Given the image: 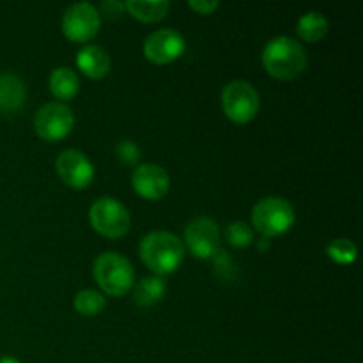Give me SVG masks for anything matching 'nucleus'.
<instances>
[{
	"label": "nucleus",
	"instance_id": "nucleus-9",
	"mask_svg": "<svg viewBox=\"0 0 363 363\" xmlns=\"http://www.w3.org/2000/svg\"><path fill=\"white\" fill-rule=\"evenodd\" d=\"M184 241L197 259H211L220 250L218 223L209 216H197L184 229Z\"/></svg>",
	"mask_w": 363,
	"mask_h": 363
},
{
	"label": "nucleus",
	"instance_id": "nucleus-13",
	"mask_svg": "<svg viewBox=\"0 0 363 363\" xmlns=\"http://www.w3.org/2000/svg\"><path fill=\"white\" fill-rule=\"evenodd\" d=\"M77 66L80 67L85 77L99 80L108 74L110 67H112V59H110L108 52L99 45H85L77 53Z\"/></svg>",
	"mask_w": 363,
	"mask_h": 363
},
{
	"label": "nucleus",
	"instance_id": "nucleus-2",
	"mask_svg": "<svg viewBox=\"0 0 363 363\" xmlns=\"http://www.w3.org/2000/svg\"><path fill=\"white\" fill-rule=\"evenodd\" d=\"M140 257L144 264L158 277L170 275L184 259V245L176 234L155 230L142 238Z\"/></svg>",
	"mask_w": 363,
	"mask_h": 363
},
{
	"label": "nucleus",
	"instance_id": "nucleus-15",
	"mask_svg": "<svg viewBox=\"0 0 363 363\" xmlns=\"http://www.w3.org/2000/svg\"><path fill=\"white\" fill-rule=\"evenodd\" d=\"M50 91H52V94L55 96V98L59 99H64V101H67V99H73L74 96L78 94V91H80V80H78V74L74 73L71 67H57V69L52 71V74H50Z\"/></svg>",
	"mask_w": 363,
	"mask_h": 363
},
{
	"label": "nucleus",
	"instance_id": "nucleus-25",
	"mask_svg": "<svg viewBox=\"0 0 363 363\" xmlns=\"http://www.w3.org/2000/svg\"><path fill=\"white\" fill-rule=\"evenodd\" d=\"M0 363H21V362L16 360V358H13V357H2L0 358Z\"/></svg>",
	"mask_w": 363,
	"mask_h": 363
},
{
	"label": "nucleus",
	"instance_id": "nucleus-24",
	"mask_svg": "<svg viewBox=\"0 0 363 363\" xmlns=\"http://www.w3.org/2000/svg\"><path fill=\"white\" fill-rule=\"evenodd\" d=\"M124 9V4L121 2H105L103 4V11L106 13V16H112L116 18L119 14V11Z\"/></svg>",
	"mask_w": 363,
	"mask_h": 363
},
{
	"label": "nucleus",
	"instance_id": "nucleus-20",
	"mask_svg": "<svg viewBox=\"0 0 363 363\" xmlns=\"http://www.w3.org/2000/svg\"><path fill=\"white\" fill-rule=\"evenodd\" d=\"M326 254L337 264H351L357 259L358 248L347 238H337V240L330 241V245L326 247Z\"/></svg>",
	"mask_w": 363,
	"mask_h": 363
},
{
	"label": "nucleus",
	"instance_id": "nucleus-14",
	"mask_svg": "<svg viewBox=\"0 0 363 363\" xmlns=\"http://www.w3.org/2000/svg\"><path fill=\"white\" fill-rule=\"evenodd\" d=\"M27 101L25 82L14 73H0V113H16Z\"/></svg>",
	"mask_w": 363,
	"mask_h": 363
},
{
	"label": "nucleus",
	"instance_id": "nucleus-12",
	"mask_svg": "<svg viewBox=\"0 0 363 363\" xmlns=\"http://www.w3.org/2000/svg\"><path fill=\"white\" fill-rule=\"evenodd\" d=\"M133 190L147 201H160L169 194L170 177L162 165L156 163H144L133 170L131 176Z\"/></svg>",
	"mask_w": 363,
	"mask_h": 363
},
{
	"label": "nucleus",
	"instance_id": "nucleus-5",
	"mask_svg": "<svg viewBox=\"0 0 363 363\" xmlns=\"http://www.w3.org/2000/svg\"><path fill=\"white\" fill-rule=\"evenodd\" d=\"M222 108L233 123H250L261 108L257 89L247 80L229 82L222 91Z\"/></svg>",
	"mask_w": 363,
	"mask_h": 363
},
{
	"label": "nucleus",
	"instance_id": "nucleus-11",
	"mask_svg": "<svg viewBox=\"0 0 363 363\" xmlns=\"http://www.w3.org/2000/svg\"><path fill=\"white\" fill-rule=\"evenodd\" d=\"M186 50L183 34L174 28H160L151 32L144 41L145 59L155 64H169L179 59Z\"/></svg>",
	"mask_w": 363,
	"mask_h": 363
},
{
	"label": "nucleus",
	"instance_id": "nucleus-19",
	"mask_svg": "<svg viewBox=\"0 0 363 363\" xmlns=\"http://www.w3.org/2000/svg\"><path fill=\"white\" fill-rule=\"evenodd\" d=\"M105 305V296L94 289H84L74 296V311L82 315L101 314Z\"/></svg>",
	"mask_w": 363,
	"mask_h": 363
},
{
	"label": "nucleus",
	"instance_id": "nucleus-4",
	"mask_svg": "<svg viewBox=\"0 0 363 363\" xmlns=\"http://www.w3.org/2000/svg\"><path fill=\"white\" fill-rule=\"evenodd\" d=\"M296 213L293 204L282 197H264L254 206L252 225L266 238L286 234L294 225Z\"/></svg>",
	"mask_w": 363,
	"mask_h": 363
},
{
	"label": "nucleus",
	"instance_id": "nucleus-7",
	"mask_svg": "<svg viewBox=\"0 0 363 363\" xmlns=\"http://www.w3.org/2000/svg\"><path fill=\"white\" fill-rule=\"evenodd\" d=\"M74 126L73 110L62 101L43 105L34 116V130L43 140L57 142L66 138Z\"/></svg>",
	"mask_w": 363,
	"mask_h": 363
},
{
	"label": "nucleus",
	"instance_id": "nucleus-6",
	"mask_svg": "<svg viewBox=\"0 0 363 363\" xmlns=\"http://www.w3.org/2000/svg\"><path fill=\"white\" fill-rule=\"evenodd\" d=\"M89 220L101 236L117 240L130 230L131 216L126 206L113 197H99L89 209Z\"/></svg>",
	"mask_w": 363,
	"mask_h": 363
},
{
	"label": "nucleus",
	"instance_id": "nucleus-3",
	"mask_svg": "<svg viewBox=\"0 0 363 363\" xmlns=\"http://www.w3.org/2000/svg\"><path fill=\"white\" fill-rule=\"evenodd\" d=\"M92 273L99 287L110 296H123L135 284L133 266L117 252H103L98 255Z\"/></svg>",
	"mask_w": 363,
	"mask_h": 363
},
{
	"label": "nucleus",
	"instance_id": "nucleus-1",
	"mask_svg": "<svg viewBox=\"0 0 363 363\" xmlns=\"http://www.w3.org/2000/svg\"><path fill=\"white\" fill-rule=\"evenodd\" d=\"M262 66L279 80H293L307 67V53L296 39L277 35L262 50Z\"/></svg>",
	"mask_w": 363,
	"mask_h": 363
},
{
	"label": "nucleus",
	"instance_id": "nucleus-10",
	"mask_svg": "<svg viewBox=\"0 0 363 363\" xmlns=\"http://www.w3.org/2000/svg\"><path fill=\"white\" fill-rule=\"evenodd\" d=\"M55 169L62 183L74 190H84L94 179V165L78 149H66L57 156Z\"/></svg>",
	"mask_w": 363,
	"mask_h": 363
},
{
	"label": "nucleus",
	"instance_id": "nucleus-23",
	"mask_svg": "<svg viewBox=\"0 0 363 363\" xmlns=\"http://www.w3.org/2000/svg\"><path fill=\"white\" fill-rule=\"evenodd\" d=\"M218 6L220 2H216V0H190L188 2V7L199 14H211L213 11L218 9Z\"/></svg>",
	"mask_w": 363,
	"mask_h": 363
},
{
	"label": "nucleus",
	"instance_id": "nucleus-8",
	"mask_svg": "<svg viewBox=\"0 0 363 363\" xmlns=\"http://www.w3.org/2000/svg\"><path fill=\"white\" fill-rule=\"evenodd\" d=\"M101 27L99 11L89 2H77L62 14V32L69 41L87 43L96 38Z\"/></svg>",
	"mask_w": 363,
	"mask_h": 363
},
{
	"label": "nucleus",
	"instance_id": "nucleus-18",
	"mask_svg": "<svg viewBox=\"0 0 363 363\" xmlns=\"http://www.w3.org/2000/svg\"><path fill=\"white\" fill-rule=\"evenodd\" d=\"M167 286L162 277H145L137 284L133 293V300L138 307H152L158 303L165 294Z\"/></svg>",
	"mask_w": 363,
	"mask_h": 363
},
{
	"label": "nucleus",
	"instance_id": "nucleus-16",
	"mask_svg": "<svg viewBox=\"0 0 363 363\" xmlns=\"http://www.w3.org/2000/svg\"><path fill=\"white\" fill-rule=\"evenodd\" d=\"M124 7L133 18L151 23V21L163 20L169 14L170 2L169 0H128Z\"/></svg>",
	"mask_w": 363,
	"mask_h": 363
},
{
	"label": "nucleus",
	"instance_id": "nucleus-22",
	"mask_svg": "<svg viewBox=\"0 0 363 363\" xmlns=\"http://www.w3.org/2000/svg\"><path fill=\"white\" fill-rule=\"evenodd\" d=\"M116 151H117V156L126 163H135L138 158H140V149H138L131 140L119 142Z\"/></svg>",
	"mask_w": 363,
	"mask_h": 363
},
{
	"label": "nucleus",
	"instance_id": "nucleus-17",
	"mask_svg": "<svg viewBox=\"0 0 363 363\" xmlns=\"http://www.w3.org/2000/svg\"><path fill=\"white\" fill-rule=\"evenodd\" d=\"M296 30L303 41L318 43L328 34L330 23L323 13H319V11H308V13H305L300 18Z\"/></svg>",
	"mask_w": 363,
	"mask_h": 363
},
{
	"label": "nucleus",
	"instance_id": "nucleus-21",
	"mask_svg": "<svg viewBox=\"0 0 363 363\" xmlns=\"http://www.w3.org/2000/svg\"><path fill=\"white\" fill-rule=\"evenodd\" d=\"M225 236L233 247L245 248L254 241V230L250 229L247 222H233L227 227Z\"/></svg>",
	"mask_w": 363,
	"mask_h": 363
}]
</instances>
